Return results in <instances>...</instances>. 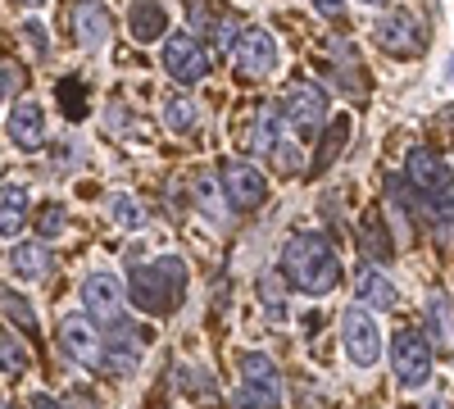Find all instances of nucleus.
Returning <instances> with one entry per match:
<instances>
[{
	"label": "nucleus",
	"mask_w": 454,
	"mask_h": 409,
	"mask_svg": "<svg viewBox=\"0 0 454 409\" xmlns=\"http://www.w3.org/2000/svg\"><path fill=\"white\" fill-rule=\"evenodd\" d=\"M282 278L305 295H327L340 282V259L332 241L318 232H295L282 250Z\"/></svg>",
	"instance_id": "f257e3e1"
},
{
	"label": "nucleus",
	"mask_w": 454,
	"mask_h": 409,
	"mask_svg": "<svg viewBox=\"0 0 454 409\" xmlns=\"http://www.w3.org/2000/svg\"><path fill=\"white\" fill-rule=\"evenodd\" d=\"M132 291V305L145 314H173L182 305V291H186V264L177 255H164L155 264H141L128 278Z\"/></svg>",
	"instance_id": "f03ea898"
},
{
	"label": "nucleus",
	"mask_w": 454,
	"mask_h": 409,
	"mask_svg": "<svg viewBox=\"0 0 454 409\" xmlns=\"http://www.w3.org/2000/svg\"><path fill=\"white\" fill-rule=\"evenodd\" d=\"M391 364H395V378L400 387H427L432 382V368H436V346L427 332H395V342H391Z\"/></svg>",
	"instance_id": "7ed1b4c3"
},
{
	"label": "nucleus",
	"mask_w": 454,
	"mask_h": 409,
	"mask_svg": "<svg viewBox=\"0 0 454 409\" xmlns=\"http://www.w3.org/2000/svg\"><path fill=\"white\" fill-rule=\"evenodd\" d=\"M340 346H346V355L359 368H372L377 359H382V332H377L368 310H346L340 314Z\"/></svg>",
	"instance_id": "20e7f679"
},
{
	"label": "nucleus",
	"mask_w": 454,
	"mask_h": 409,
	"mask_svg": "<svg viewBox=\"0 0 454 409\" xmlns=\"http://www.w3.org/2000/svg\"><path fill=\"white\" fill-rule=\"evenodd\" d=\"M164 68L177 83H205L209 78V55L192 32H173V36H164Z\"/></svg>",
	"instance_id": "39448f33"
},
{
	"label": "nucleus",
	"mask_w": 454,
	"mask_h": 409,
	"mask_svg": "<svg viewBox=\"0 0 454 409\" xmlns=\"http://www.w3.org/2000/svg\"><path fill=\"white\" fill-rule=\"evenodd\" d=\"M128 287L119 282V273H105V269H91L82 278V305L96 314V319H109V323H119L123 319V305H128Z\"/></svg>",
	"instance_id": "423d86ee"
},
{
	"label": "nucleus",
	"mask_w": 454,
	"mask_h": 409,
	"mask_svg": "<svg viewBox=\"0 0 454 409\" xmlns=\"http://www.w3.org/2000/svg\"><path fill=\"white\" fill-rule=\"evenodd\" d=\"M372 36H377V46H382L387 55H395V59H409V55L423 51V28H419V19H413L409 10L382 14L377 28H372Z\"/></svg>",
	"instance_id": "0eeeda50"
},
{
	"label": "nucleus",
	"mask_w": 454,
	"mask_h": 409,
	"mask_svg": "<svg viewBox=\"0 0 454 409\" xmlns=\"http://www.w3.org/2000/svg\"><path fill=\"white\" fill-rule=\"evenodd\" d=\"M59 346L73 364H96L100 368V355H105V342H100V332H96V314H68L59 323Z\"/></svg>",
	"instance_id": "6e6552de"
},
{
	"label": "nucleus",
	"mask_w": 454,
	"mask_h": 409,
	"mask_svg": "<svg viewBox=\"0 0 454 409\" xmlns=\"http://www.w3.org/2000/svg\"><path fill=\"white\" fill-rule=\"evenodd\" d=\"M286 123L295 128V132H305V137H314L323 123H327V91L323 87H314V83H300V87H291L286 91Z\"/></svg>",
	"instance_id": "1a4fd4ad"
},
{
	"label": "nucleus",
	"mask_w": 454,
	"mask_h": 409,
	"mask_svg": "<svg viewBox=\"0 0 454 409\" xmlns=\"http://www.w3.org/2000/svg\"><path fill=\"white\" fill-rule=\"evenodd\" d=\"M404 177L413 182V192H423V196H450V164H441V155L427 151V146H413L409 151Z\"/></svg>",
	"instance_id": "9d476101"
},
{
	"label": "nucleus",
	"mask_w": 454,
	"mask_h": 409,
	"mask_svg": "<svg viewBox=\"0 0 454 409\" xmlns=\"http://www.w3.org/2000/svg\"><path fill=\"white\" fill-rule=\"evenodd\" d=\"M278 42H273V32H263V28H250L241 32V42H237V68L246 73V78H269V73L278 68Z\"/></svg>",
	"instance_id": "9b49d317"
},
{
	"label": "nucleus",
	"mask_w": 454,
	"mask_h": 409,
	"mask_svg": "<svg viewBox=\"0 0 454 409\" xmlns=\"http://www.w3.org/2000/svg\"><path fill=\"white\" fill-rule=\"evenodd\" d=\"M223 196L232 209H259L263 196H269V182H263V173L250 169V164H227L223 169Z\"/></svg>",
	"instance_id": "f8f14e48"
},
{
	"label": "nucleus",
	"mask_w": 454,
	"mask_h": 409,
	"mask_svg": "<svg viewBox=\"0 0 454 409\" xmlns=\"http://www.w3.org/2000/svg\"><path fill=\"white\" fill-rule=\"evenodd\" d=\"M137 359H141V332L114 323L109 342H105V355H100V368H105L109 378H123V374H132V368H137Z\"/></svg>",
	"instance_id": "ddd939ff"
},
{
	"label": "nucleus",
	"mask_w": 454,
	"mask_h": 409,
	"mask_svg": "<svg viewBox=\"0 0 454 409\" xmlns=\"http://www.w3.org/2000/svg\"><path fill=\"white\" fill-rule=\"evenodd\" d=\"M5 128H10V141L19 146V151H42V146H46V114H42L32 100L10 105Z\"/></svg>",
	"instance_id": "4468645a"
},
{
	"label": "nucleus",
	"mask_w": 454,
	"mask_h": 409,
	"mask_svg": "<svg viewBox=\"0 0 454 409\" xmlns=\"http://www.w3.org/2000/svg\"><path fill=\"white\" fill-rule=\"evenodd\" d=\"M241 387H250L263 405H278L282 400V374H278V368H273V359L269 355H259V350H250V355H241Z\"/></svg>",
	"instance_id": "2eb2a0df"
},
{
	"label": "nucleus",
	"mask_w": 454,
	"mask_h": 409,
	"mask_svg": "<svg viewBox=\"0 0 454 409\" xmlns=\"http://www.w3.org/2000/svg\"><path fill=\"white\" fill-rule=\"evenodd\" d=\"M355 291H359V301L368 305V310H395L400 305V291H395V282L382 273L368 259V264L359 269V278H355Z\"/></svg>",
	"instance_id": "dca6fc26"
},
{
	"label": "nucleus",
	"mask_w": 454,
	"mask_h": 409,
	"mask_svg": "<svg viewBox=\"0 0 454 409\" xmlns=\"http://www.w3.org/2000/svg\"><path fill=\"white\" fill-rule=\"evenodd\" d=\"M73 32H78V42L87 51H100L109 42V10L100 0H82V5H73Z\"/></svg>",
	"instance_id": "f3484780"
},
{
	"label": "nucleus",
	"mask_w": 454,
	"mask_h": 409,
	"mask_svg": "<svg viewBox=\"0 0 454 409\" xmlns=\"http://www.w3.org/2000/svg\"><path fill=\"white\" fill-rule=\"evenodd\" d=\"M51 250L42 246V241H19V246H10V269L19 273V278H27V282H36V278H46L51 273Z\"/></svg>",
	"instance_id": "a211bd4d"
},
{
	"label": "nucleus",
	"mask_w": 454,
	"mask_h": 409,
	"mask_svg": "<svg viewBox=\"0 0 454 409\" xmlns=\"http://www.w3.org/2000/svg\"><path fill=\"white\" fill-rule=\"evenodd\" d=\"M164 23H168V14H164V5H155V0H141V5H132V14H128V32L137 36V42H160Z\"/></svg>",
	"instance_id": "6ab92c4d"
},
{
	"label": "nucleus",
	"mask_w": 454,
	"mask_h": 409,
	"mask_svg": "<svg viewBox=\"0 0 454 409\" xmlns=\"http://www.w3.org/2000/svg\"><path fill=\"white\" fill-rule=\"evenodd\" d=\"M250 146L259 155H273L278 146H282V114L273 105H263L259 109V119H254V132H250Z\"/></svg>",
	"instance_id": "aec40b11"
},
{
	"label": "nucleus",
	"mask_w": 454,
	"mask_h": 409,
	"mask_svg": "<svg viewBox=\"0 0 454 409\" xmlns=\"http://www.w3.org/2000/svg\"><path fill=\"white\" fill-rule=\"evenodd\" d=\"M23 218H27V192L10 182V187H5V205H0V232L14 241L19 228H23Z\"/></svg>",
	"instance_id": "412c9836"
},
{
	"label": "nucleus",
	"mask_w": 454,
	"mask_h": 409,
	"mask_svg": "<svg viewBox=\"0 0 454 409\" xmlns=\"http://www.w3.org/2000/svg\"><path fill=\"white\" fill-rule=\"evenodd\" d=\"M427 337H432L436 346H450V350H454V314H450L445 295H436L432 310H427Z\"/></svg>",
	"instance_id": "4be33fe9"
},
{
	"label": "nucleus",
	"mask_w": 454,
	"mask_h": 409,
	"mask_svg": "<svg viewBox=\"0 0 454 409\" xmlns=\"http://www.w3.org/2000/svg\"><path fill=\"white\" fill-rule=\"evenodd\" d=\"M196 123H200V109H196L192 96H173V100L164 105V128H173V132H196Z\"/></svg>",
	"instance_id": "5701e85b"
},
{
	"label": "nucleus",
	"mask_w": 454,
	"mask_h": 409,
	"mask_svg": "<svg viewBox=\"0 0 454 409\" xmlns=\"http://www.w3.org/2000/svg\"><path fill=\"white\" fill-rule=\"evenodd\" d=\"M364 255L372 259V264H377V259H382V264L391 259V237H387V223L377 218V214H368V218H364Z\"/></svg>",
	"instance_id": "b1692460"
},
{
	"label": "nucleus",
	"mask_w": 454,
	"mask_h": 409,
	"mask_svg": "<svg viewBox=\"0 0 454 409\" xmlns=\"http://www.w3.org/2000/svg\"><path fill=\"white\" fill-rule=\"evenodd\" d=\"M346 141H350V119H336V123H332V132H327V141H323V151L314 155V169H318V173H323V169H332L336 151H340Z\"/></svg>",
	"instance_id": "393cba45"
},
{
	"label": "nucleus",
	"mask_w": 454,
	"mask_h": 409,
	"mask_svg": "<svg viewBox=\"0 0 454 409\" xmlns=\"http://www.w3.org/2000/svg\"><path fill=\"white\" fill-rule=\"evenodd\" d=\"M259 301H263V310H269L273 319H286V291H282V282L273 273L259 278Z\"/></svg>",
	"instance_id": "a878e982"
},
{
	"label": "nucleus",
	"mask_w": 454,
	"mask_h": 409,
	"mask_svg": "<svg viewBox=\"0 0 454 409\" xmlns=\"http://www.w3.org/2000/svg\"><path fill=\"white\" fill-rule=\"evenodd\" d=\"M427 218H432V228H436V241H441V246H450V241H454V209L445 205V196H432Z\"/></svg>",
	"instance_id": "bb28decb"
},
{
	"label": "nucleus",
	"mask_w": 454,
	"mask_h": 409,
	"mask_svg": "<svg viewBox=\"0 0 454 409\" xmlns=\"http://www.w3.org/2000/svg\"><path fill=\"white\" fill-rule=\"evenodd\" d=\"M177 378H182V391H186V396L214 400V382H209V374H205V368H192V364H182V368H177Z\"/></svg>",
	"instance_id": "cd10ccee"
},
{
	"label": "nucleus",
	"mask_w": 454,
	"mask_h": 409,
	"mask_svg": "<svg viewBox=\"0 0 454 409\" xmlns=\"http://www.w3.org/2000/svg\"><path fill=\"white\" fill-rule=\"evenodd\" d=\"M109 209H114V223H119V228H141L145 223V214H141V205L132 196H114Z\"/></svg>",
	"instance_id": "c85d7f7f"
},
{
	"label": "nucleus",
	"mask_w": 454,
	"mask_h": 409,
	"mask_svg": "<svg viewBox=\"0 0 454 409\" xmlns=\"http://www.w3.org/2000/svg\"><path fill=\"white\" fill-rule=\"evenodd\" d=\"M0 355H5V374H10V378H19L23 368H27V350L19 346L14 332H5V342H0Z\"/></svg>",
	"instance_id": "c756f323"
},
{
	"label": "nucleus",
	"mask_w": 454,
	"mask_h": 409,
	"mask_svg": "<svg viewBox=\"0 0 454 409\" xmlns=\"http://www.w3.org/2000/svg\"><path fill=\"white\" fill-rule=\"evenodd\" d=\"M5 314H10V323H19L23 332H32V327H36V319H32V305L23 301V295H14V291H5Z\"/></svg>",
	"instance_id": "7c9ffc66"
},
{
	"label": "nucleus",
	"mask_w": 454,
	"mask_h": 409,
	"mask_svg": "<svg viewBox=\"0 0 454 409\" xmlns=\"http://www.w3.org/2000/svg\"><path fill=\"white\" fill-rule=\"evenodd\" d=\"M59 100H64V109H68L73 119L82 114V105H78V83H73V78H68V83H59Z\"/></svg>",
	"instance_id": "2f4dec72"
},
{
	"label": "nucleus",
	"mask_w": 454,
	"mask_h": 409,
	"mask_svg": "<svg viewBox=\"0 0 454 409\" xmlns=\"http://www.w3.org/2000/svg\"><path fill=\"white\" fill-rule=\"evenodd\" d=\"M55 232H64V209H59V205H51V209L42 214V237H55Z\"/></svg>",
	"instance_id": "473e14b6"
},
{
	"label": "nucleus",
	"mask_w": 454,
	"mask_h": 409,
	"mask_svg": "<svg viewBox=\"0 0 454 409\" xmlns=\"http://www.w3.org/2000/svg\"><path fill=\"white\" fill-rule=\"evenodd\" d=\"M232 409H269V405H263L250 387H237V396H232Z\"/></svg>",
	"instance_id": "72a5a7b5"
},
{
	"label": "nucleus",
	"mask_w": 454,
	"mask_h": 409,
	"mask_svg": "<svg viewBox=\"0 0 454 409\" xmlns=\"http://www.w3.org/2000/svg\"><path fill=\"white\" fill-rule=\"evenodd\" d=\"M427 409H454V387H436L432 400H427Z\"/></svg>",
	"instance_id": "f704fd0d"
},
{
	"label": "nucleus",
	"mask_w": 454,
	"mask_h": 409,
	"mask_svg": "<svg viewBox=\"0 0 454 409\" xmlns=\"http://www.w3.org/2000/svg\"><path fill=\"white\" fill-rule=\"evenodd\" d=\"M314 10H318L323 19H336L340 10H346V0H314Z\"/></svg>",
	"instance_id": "c9c22d12"
},
{
	"label": "nucleus",
	"mask_w": 454,
	"mask_h": 409,
	"mask_svg": "<svg viewBox=\"0 0 454 409\" xmlns=\"http://www.w3.org/2000/svg\"><path fill=\"white\" fill-rule=\"evenodd\" d=\"M186 10H192V23H196V28H205V23H209V19H205V14H209L205 0H186Z\"/></svg>",
	"instance_id": "e433bc0d"
},
{
	"label": "nucleus",
	"mask_w": 454,
	"mask_h": 409,
	"mask_svg": "<svg viewBox=\"0 0 454 409\" xmlns=\"http://www.w3.org/2000/svg\"><path fill=\"white\" fill-rule=\"evenodd\" d=\"M19 87H23V73H19L14 64H5V96H14Z\"/></svg>",
	"instance_id": "4c0bfd02"
},
{
	"label": "nucleus",
	"mask_w": 454,
	"mask_h": 409,
	"mask_svg": "<svg viewBox=\"0 0 454 409\" xmlns=\"http://www.w3.org/2000/svg\"><path fill=\"white\" fill-rule=\"evenodd\" d=\"M27 36H32V46H36V51H42V55H51V51H46V32H42V28H36V23H27Z\"/></svg>",
	"instance_id": "58836bf2"
},
{
	"label": "nucleus",
	"mask_w": 454,
	"mask_h": 409,
	"mask_svg": "<svg viewBox=\"0 0 454 409\" xmlns=\"http://www.w3.org/2000/svg\"><path fill=\"white\" fill-rule=\"evenodd\" d=\"M32 409H64V405H59L55 396H46V391H42V396H32Z\"/></svg>",
	"instance_id": "ea45409f"
},
{
	"label": "nucleus",
	"mask_w": 454,
	"mask_h": 409,
	"mask_svg": "<svg viewBox=\"0 0 454 409\" xmlns=\"http://www.w3.org/2000/svg\"><path fill=\"white\" fill-rule=\"evenodd\" d=\"M19 5H42V0H19Z\"/></svg>",
	"instance_id": "a19ab883"
},
{
	"label": "nucleus",
	"mask_w": 454,
	"mask_h": 409,
	"mask_svg": "<svg viewBox=\"0 0 454 409\" xmlns=\"http://www.w3.org/2000/svg\"><path fill=\"white\" fill-rule=\"evenodd\" d=\"M364 5H387V0H364Z\"/></svg>",
	"instance_id": "79ce46f5"
},
{
	"label": "nucleus",
	"mask_w": 454,
	"mask_h": 409,
	"mask_svg": "<svg viewBox=\"0 0 454 409\" xmlns=\"http://www.w3.org/2000/svg\"><path fill=\"white\" fill-rule=\"evenodd\" d=\"M450 78H454V59H450Z\"/></svg>",
	"instance_id": "37998d69"
}]
</instances>
